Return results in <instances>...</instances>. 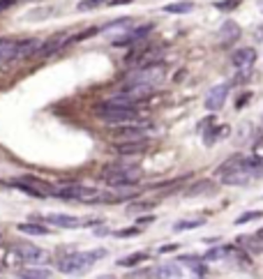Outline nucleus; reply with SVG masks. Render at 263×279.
<instances>
[{
    "instance_id": "obj_1",
    "label": "nucleus",
    "mask_w": 263,
    "mask_h": 279,
    "mask_svg": "<svg viewBox=\"0 0 263 279\" xmlns=\"http://www.w3.org/2000/svg\"><path fill=\"white\" fill-rule=\"evenodd\" d=\"M138 178H141V171L127 164H114L102 173V180L111 187H127V184H134Z\"/></svg>"
},
{
    "instance_id": "obj_2",
    "label": "nucleus",
    "mask_w": 263,
    "mask_h": 279,
    "mask_svg": "<svg viewBox=\"0 0 263 279\" xmlns=\"http://www.w3.org/2000/svg\"><path fill=\"white\" fill-rule=\"evenodd\" d=\"M104 254H106L104 250L88 252V254H70V256H65V258H60L58 268L62 270V272H67V274L84 272V270H90V268H92V263H95L97 258H102Z\"/></svg>"
},
{
    "instance_id": "obj_3",
    "label": "nucleus",
    "mask_w": 263,
    "mask_h": 279,
    "mask_svg": "<svg viewBox=\"0 0 263 279\" xmlns=\"http://www.w3.org/2000/svg\"><path fill=\"white\" fill-rule=\"evenodd\" d=\"M97 116L108 122V125H127L138 120V111L134 106H108V104H100L97 106Z\"/></svg>"
},
{
    "instance_id": "obj_4",
    "label": "nucleus",
    "mask_w": 263,
    "mask_h": 279,
    "mask_svg": "<svg viewBox=\"0 0 263 279\" xmlns=\"http://www.w3.org/2000/svg\"><path fill=\"white\" fill-rule=\"evenodd\" d=\"M166 76V72L164 67L157 65V62H150V65H144L138 67V70L130 72V76H127V84H144V86H160Z\"/></svg>"
},
{
    "instance_id": "obj_5",
    "label": "nucleus",
    "mask_w": 263,
    "mask_h": 279,
    "mask_svg": "<svg viewBox=\"0 0 263 279\" xmlns=\"http://www.w3.org/2000/svg\"><path fill=\"white\" fill-rule=\"evenodd\" d=\"M10 184L16 187V190H21V192H26V194H30V196H40V198L51 196V190H54V187H48V184L40 178H16V180H10Z\"/></svg>"
},
{
    "instance_id": "obj_6",
    "label": "nucleus",
    "mask_w": 263,
    "mask_h": 279,
    "mask_svg": "<svg viewBox=\"0 0 263 279\" xmlns=\"http://www.w3.org/2000/svg\"><path fill=\"white\" fill-rule=\"evenodd\" d=\"M150 148V138L141 136V138H122V141L116 146V152L118 154H141Z\"/></svg>"
},
{
    "instance_id": "obj_7",
    "label": "nucleus",
    "mask_w": 263,
    "mask_h": 279,
    "mask_svg": "<svg viewBox=\"0 0 263 279\" xmlns=\"http://www.w3.org/2000/svg\"><path fill=\"white\" fill-rule=\"evenodd\" d=\"M226 95H228V84H222V86H215V88L208 92L206 97V108L208 111H220L224 106V102H226Z\"/></svg>"
},
{
    "instance_id": "obj_8",
    "label": "nucleus",
    "mask_w": 263,
    "mask_h": 279,
    "mask_svg": "<svg viewBox=\"0 0 263 279\" xmlns=\"http://www.w3.org/2000/svg\"><path fill=\"white\" fill-rule=\"evenodd\" d=\"M67 42H70V40H67L65 35H58V37H54V40H48V42L40 44V46L35 48V54H32V56H37V58H48V56L58 54V51L65 46Z\"/></svg>"
},
{
    "instance_id": "obj_9",
    "label": "nucleus",
    "mask_w": 263,
    "mask_h": 279,
    "mask_svg": "<svg viewBox=\"0 0 263 279\" xmlns=\"http://www.w3.org/2000/svg\"><path fill=\"white\" fill-rule=\"evenodd\" d=\"M231 62H234V67H238V70H242V72L252 70V65L256 62V51H254V48H240V51L234 54Z\"/></svg>"
},
{
    "instance_id": "obj_10",
    "label": "nucleus",
    "mask_w": 263,
    "mask_h": 279,
    "mask_svg": "<svg viewBox=\"0 0 263 279\" xmlns=\"http://www.w3.org/2000/svg\"><path fill=\"white\" fill-rule=\"evenodd\" d=\"M48 224L60 226V228H78V226H88V222L76 220V217H70V214H48L46 217Z\"/></svg>"
},
{
    "instance_id": "obj_11",
    "label": "nucleus",
    "mask_w": 263,
    "mask_h": 279,
    "mask_svg": "<svg viewBox=\"0 0 263 279\" xmlns=\"http://www.w3.org/2000/svg\"><path fill=\"white\" fill-rule=\"evenodd\" d=\"M152 30V26L150 24H146V26H141V28H134V30H130L125 37H120V40H116V46H127V44H132V42H138V40H146L148 37V32Z\"/></svg>"
},
{
    "instance_id": "obj_12",
    "label": "nucleus",
    "mask_w": 263,
    "mask_h": 279,
    "mask_svg": "<svg viewBox=\"0 0 263 279\" xmlns=\"http://www.w3.org/2000/svg\"><path fill=\"white\" fill-rule=\"evenodd\" d=\"M37 46H40L37 40H21V42H14V60L30 58V56L35 54Z\"/></svg>"
},
{
    "instance_id": "obj_13",
    "label": "nucleus",
    "mask_w": 263,
    "mask_h": 279,
    "mask_svg": "<svg viewBox=\"0 0 263 279\" xmlns=\"http://www.w3.org/2000/svg\"><path fill=\"white\" fill-rule=\"evenodd\" d=\"M16 256L21 258V261H44V252L37 250V247H32V244H21V247H16Z\"/></svg>"
},
{
    "instance_id": "obj_14",
    "label": "nucleus",
    "mask_w": 263,
    "mask_h": 279,
    "mask_svg": "<svg viewBox=\"0 0 263 279\" xmlns=\"http://www.w3.org/2000/svg\"><path fill=\"white\" fill-rule=\"evenodd\" d=\"M238 37H240V28H238V24H236V21H226V24L220 28V40L224 44H226V42H236Z\"/></svg>"
},
{
    "instance_id": "obj_15",
    "label": "nucleus",
    "mask_w": 263,
    "mask_h": 279,
    "mask_svg": "<svg viewBox=\"0 0 263 279\" xmlns=\"http://www.w3.org/2000/svg\"><path fill=\"white\" fill-rule=\"evenodd\" d=\"M238 244L240 247H245L247 254H261L263 252V240L258 236H242Z\"/></svg>"
},
{
    "instance_id": "obj_16",
    "label": "nucleus",
    "mask_w": 263,
    "mask_h": 279,
    "mask_svg": "<svg viewBox=\"0 0 263 279\" xmlns=\"http://www.w3.org/2000/svg\"><path fill=\"white\" fill-rule=\"evenodd\" d=\"M14 62V42L12 40H0V65Z\"/></svg>"
},
{
    "instance_id": "obj_17",
    "label": "nucleus",
    "mask_w": 263,
    "mask_h": 279,
    "mask_svg": "<svg viewBox=\"0 0 263 279\" xmlns=\"http://www.w3.org/2000/svg\"><path fill=\"white\" fill-rule=\"evenodd\" d=\"M18 277L21 279H48L51 277V272L44 270V268H28V270H21Z\"/></svg>"
},
{
    "instance_id": "obj_18",
    "label": "nucleus",
    "mask_w": 263,
    "mask_h": 279,
    "mask_svg": "<svg viewBox=\"0 0 263 279\" xmlns=\"http://www.w3.org/2000/svg\"><path fill=\"white\" fill-rule=\"evenodd\" d=\"M18 231L28 233V236H46L48 228L42 224H18Z\"/></svg>"
},
{
    "instance_id": "obj_19",
    "label": "nucleus",
    "mask_w": 263,
    "mask_h": 279,
    "mask_svg": "<svg viewBox=\"0 0 263 279\" xmlns=\"http://www.w3.org/2000/svg\"><path fill=\"white\" fill-rule=\"evenodd\" d=\"M192 10H194L192 2H174V5L164 7V12H168V14H187V12H192Z\"/></svg>"
},
{
    "instance_id": "obj_20",
    "label": "nucleus",
    "mask_w": 263,
    "mask_h": 279,
    "mask_svg": "<svg viewBox=\"0 0 263 279\" xmlns=\"http://www.w3.org/2000/svg\"><path fill=\"white\" fill-rule=\"evenodd\" d=\"M180 261L185 263V266H190L192 270H196V274H198V277H206V266H204L201 261H198V258H192V256H182Z\"/></svg>"
},
{
    "instance_id": "obj_21",
    "label": "nucleus",
    "mask_w": 263,
    "mask_h": 279,
    "mask_svg": "<svg viewBox=\"0 0 263 279\" xmlns=\"http://www.w3.org/2000/svg\"><path fill=\"white\" fill-rule=\"evenodd\" d=\"M157 277H180V268L178 266H160L155 270Z\"/></svg>"
},
{
    "instance_id": "obj_22",
    "label": "nucleus",
    "mask_w": 263,
    "mask_h": 279,
    "mask_svg": "<svg viewBox=\"0 0 263 279\" xmlns=\"http://www.w3.org/2000/svg\"><path fill=\"white\" fill-rule=\"evenodd\" d=\"M146 258H148V254H132L130 258H120L118 266H122V268H132V266H136V263H144Z\"/></svg>"
},
{
    "instance_id": "obj_23",
    "label": "nucleus",
    "mask_w": 263,
    "mask_h": 279,
    "mask_svg": "<svg viewBox=\"0 0 263 279\" xmlns=\"http://www.w3.org/2000/svg\"><path fill=\"white\" fill-rule=\"evenodd\" d=\"M210 187H212V182H208V180H201V182L192 184L190 190H187V196H196V194H204V192H208Z\"/></svg>"
},
{
    "instance_id": "obj_24",
    "label": "nucleus",
    "mask_w": 263,
    "mask_h": 279,
    "mask_svg": "<svg viewBox=\"0 0 263 279\" xmlns=\"http://www.w3.org/2000/svg\"><path fill=\"white\" fill-rule=\"evenodd\" d=\"M258 217H263L261 210H250V212H242V214H240L238 220H236V224L242 226V224H247V222H252V220H258Z\"/></svg>"
},
{
    "instance_id": "obj_25",
    "label": "nucleus",
    "mask_w": 263,
    "mask_h": 279,
    "mask_svg": "<svg viewBox=\"0 0 263 279\" xmlns=\"http://www.w3.org/2000/svg\"><path fill=\"white\" fill-rule=\"evenodd\" d=\"M206 220H190V222H178L174 224V231H185V228H196V226H204Z\"/></svg>"
},
{
    "instance_id": "obj_26",
    "label": "nucleus",
    "mask_w": 263,
    "mask_h": 279,
    "mask_svg": "<svg viewBox=\"0 0 263 279\" xmlns=\"http://www.w3.org/2000/svg\"><path fill=\"white\" fill-rule=\"evenodd\" d=\"M104 2H106V0H81L76 7L81 10V12H88V10H95V7L104 5Z\"/></svg>"
},
{
    "instance_id": "obj_27",
    "label": "nucleus",
    "mask_w": 263,
    "mask_h": 279,
    "mask_svg": "<svg viewBox=\"0 0 263 279\" xmlns=\"http://www.w3.org/2000/svg\"><path fill=\"white\" fill-rule=\"evenodd\" d=\"M240 5V0H220V2H215L217 10H222V12H226V10H236V7Z\"/></svg>"
},
{
    "instance_id": "obj_28",
    "label": "nucleus",
    "mask_w": 263,
    "mask_h": 279,
    "mask_svg": "<svg viewBox=\"0 0 263 279\" xmlns=\"http://www.w3.org/2000/svg\"><path fill=\"white\" fill-rule=\"evenodd\" d=\"M252 157H254V160H258V162H263V136L254 143V148H252Z\"/></svg>"
},
{
    "instance_id": "obj_29",
    "label": "nucleus",
    "mask_w": 263,
    "mask_h": 279,
    "mask_svg": "<svg viewBox=\"0 0 263 279\" xmlns=\"http://www.w3.org/2000/svg\"><path fill=\"white\" fill-rule=\"evenodd\" d=\"M95 32H100V28H88V30H84V32H78L76 37H72L70 42H81V40H88V37H92Z\"/></svg>"
},
{
    "instance_id": "obj_30",
    "label": "nucleus",
    "mask_w": 263,
    "mask_h": 279,
    "mask_svg": "<svg viewBox=\"0 0 263 279\" xmlns=\"http://www.w3.org/2000/svg\"><path fill=\"white\" fill-rule=\"evenodd\" d=\"M222 254H224V250H210L208 254L204 256V261H217V258H220Z\"/></svg>"
},
{
    "instance_id": "obj_31",
    "label": "nucleus",
    "mask_w": 263,
    "mask_h": 279,
    "mask_svg": "<svg viewBox=\"0 0 263 279\" xmlns=\"http://www.w3.org/2000/svg\"><path fill=\"white\" fill-rule=\"evenodd\" d=\"M118 238H130V236H138V226L136 228H120L118 233H116Z\"/></svg>"
},
{
    "instance_id": "obj_32",
    "label": "nucleus",
    "mask_w": 263,
    "mask_h": 279,
    "mask_svg": "<svg viewBox=\"0 0 263 279\" xmlns=\"http://www.w3.org/2000/svg\"><path fill=\"white\" fill-rule=\"evenodd\" d=\"M130 2H134V0H106V5H111V7H118V5H130Z\"/></svg>"
},
{
    "instance_id": "obj_33",
    "label": "nucleus",
    "mask_w": 263,
    "mask_h": 279,
    "mask_svg": "<svg viewBox=\"0 0 263 279\" xmlns=\"http://www.w3.org/2000/svg\"><path fill=\"white\" fill-rule=\"evenodd\" d=\"M16 0H0V12H5L7 7H12Z\"/></svg>"
},
{
    "instance_id": "obj_34",
    "label": "nucleus",
    "mask_w": 263,
    "mask_h": 279,
    "mask_svg": "<svg viewBox=\"0 0 263 279\" xmlns=\"http://www.w3.org/2000/svg\"><path fill=\"white\" fill-rule=\"evenodd\" d=\"M176 250H178V244H164V247H162V254H166V252H176Z\"/></svg>"
},
{
    "instance_id": "obj_35",
    "label": "nucleus",
    "mask_w": 263,
    "mask_h": 279,
    "mask_svg": "<svg viewBox=\"0 0 263 279\" xmlns=\"http://www.w3.org/2000/svg\"><path fill=\"white\" fill-rule=\"evenodd\" d=\"M256 236H258V238H261V240H263V228H261V231H258V233H256Z\"/></svg>"
}]
</instances>
